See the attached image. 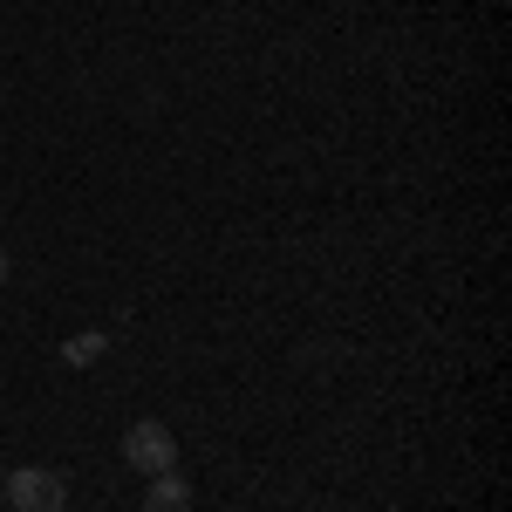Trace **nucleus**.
Instances as JSON below:
<instances>
[{
  "instance_id": "nucleus-3",
  "label": "nucleus",
  "mask_w": 512,
  "mask_h": 512,
  "mask_svg": "<svg viewBox=\"0 0 512 512\" xmlns=\"http://www.w3.org/2000/svg\"><path fill=\"white\" fill-rule=\"evenodd\" d=\"M144 512H192V485L178 472H158L144 485Z\"/></svg>"
},
{
  "instance_id": "nucleus-1",
  "label": "nucleus",
  "mask_w": 512,
  "mask_h": 512,
  "mask_svg": "<svg viewBox=\"0 0 512 512\" xmlns=\"http://www.w3.org/2000/svg\"><path fill=\"white\" fill-rule=\"evenodd\" d=\"M123 465L144 478L158 472H178V437H171V424H158V417H137L130 431H123Z\"/></svg>"
},
{
  "instance_id": "nucleus-2",
  "label": "nucleus",
  "mask_w": 512,
  "mask_h": 512,
  "mask_svg": "<svg viewBox=\"0 0 512 512\" xmlns=\"http://www.w3.org/2000/svg\"><path fill=\"white\" fill-rule=\"evenodd\" d=\"M7 506L14 512H69V478L48 472V465H21V472H7Z\"/></svg>"
},
{
  "instance_id": "nucleus-6",
  "label": "nucleus",
  "mask_w": 512,
  "mask_h": 512,
  "mask_svg": "<svg viewBox=\"0 0 512 512\" xmlns=\"http://www.w3.org/2000/svg\"><path fill=\"white\" fill-rule=\"evenodd\" d=\"M0 506H7V492H0Z\"/></svg>"
},
{
  "instance_id": "nucleus-4",
  "label": "nucleus",
  "mask_w": 512,
  "mask_h": 512,
  "mask_svg": "<svg viewBox=\"0 0 512 512\" xmlns=\"http://www.w3.org/2000/svg\"><path fill=\"white\" fill-rule=\"evenodd\" d=\"M62 355H69V362H103V355H110V335H103V328H82V335L62 342Z\"/></svg>"
},
{
  "instance_id": "nucleus-5",
  "label": "nucleus",
  "mask_w": 512,
  "mask_h": 512,
  "mask_svg": "<svg viewBox=\"0 0 512 512\" xmlns=\"http://www.w3.org/2000/svg\"><path fill=\"white\" fill-rule=\"evenodd\" d=\"M0 280H7V246H0Z\"/></svg>"
}]
</instances>
